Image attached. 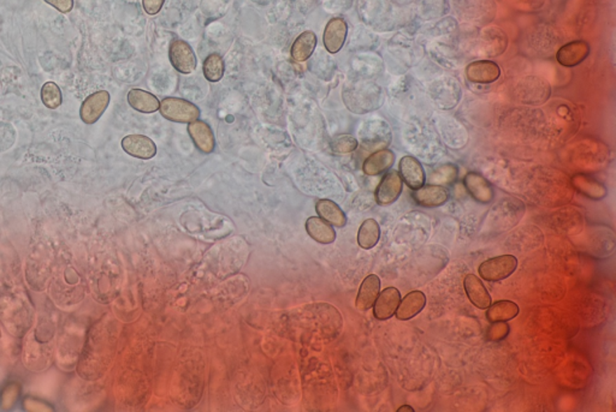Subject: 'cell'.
<instances>
[{
  "mask_svg": "<svg viewBox=\"0 0 616 412\" xmlns=\"http://www.w3.org/2000/svg\"><path fill=\"white\" fill-rule=\"evenodd\" d=\"M159 112L170 122L189 124L200 118V109L198 106L181 97H165L161 101Z\"/></svg>",
  "mask_w": 616,
  "mask_h": 412,
  "instance_id": "cell-1",
  "label": "cell"
},
{
  "mask_svg": "<svg viewBox=\"0 0 616 412\" xmlns=\"http://www.w3.org/2000/svg\"><path fill=\"white\" fill-rule=\"evenodd\" d=\"M518 267V259L513 255H502L484 261L479 266L481 279L488 282H497L504 280L514 273Z\"/></svg>",
  "mask_w": 616,
  "mask_h": 412,
  "instance_id": "cell-2",
  "label": "cell"
},
{
  "mask_svg": "<svg viewBox=\"0 0 616 412\" xmlns=\"http://www.w3.org/2000/svg\"><path fill=\"white\" fill-rule=\"evenodd\" d=\"M170 63L180 74L189 75L198 67L195 52L188 42L182 39H175L169 47Z\"/></svg>",
  "mask_w": 616,
  "mask_h": 412,
  "instance_id": "cell-3",
  "label": "cell"
},
{
  "mask_svg": "<svg viewBox=\"0 0 616 412\" xmlns=\"http://www.w3.org/2000/svg\"><path fill=\"white\" fill-rule=\"evenodd\" d=\"M110 92L107 90H98L86 97L81 104L80 118L87 125H92L102 118L110 105Z\"/></svg>",
  "mask_w": 616,
  "mask_h": 412,
  "instance_id": "cell-4",
  "label": "cell"
},
{
  "mask_svg": "<svg viewBox=\"0 0 616 412\" xmlns=\"http://www.w3.org/2000/svg\"><path fill=\"white\" fill-rule=\"evenodd\" d=\"M348 35V25L342 17H335L326 25L323 34V41L326 50L331 55H336L344 46Z\"/></svg>",
  "mask_w": 616,
  "mask_h": 412,
  "instance_id": "cell-5",
  "label": "cell"
},
{
  "mask_svg": "<svg viewBox=\"0 0 616 412\" xmlns=\"http://www.w3.org/2000/svg\"><path fill=\"white\" fill-rule=\"evenodd\" d=\"M403 188V181H402L400 173L397 171H390L387 173L383 179L380 181V185L377 186L376 190V201L380 206H389L397 198H400Z\"/></svg>",
  "mask_w": 616,
  "mask_h": 412,
  "instance_id": "cell-6",
  "label": "cell"
},
{
  "mask_svg": "<svg viewBox=\"0 0 616 412\" xmlns=\"http://www.w3.org/2000/svg\"><path fill=\"white\" fill-rule=\"evenodd\" d=\"M519 101L528 104H543L550 97V85L537 77H528L518 85Z\"/></svg>",
  "mask_w": 616,
  "mask_h": 412,
  "instance_id": "cell-7",
  "label": "cell"
},
{
  "mask_svg": "<svg viewBox=\"0 0 616 412\" xmlns=\"http://www.w3.org/2000/svg\"><path fill=\"white\" fill-rule=\"evenodd\" d=\"M123 151L141 160H149L156 154V143L145 135H128L122 139Z\"/></svg>",
  "mask_w": 616,
  "mask_h": 412,
  "instance_id": "cell-8",
  "label": "cell"
},
{
  "mask_svg": "<svg viewBox=\"0 0 616 412\" xmlns=\"http://www.w3.org/2000/svg\"><path fill=\"white\" fill-rule=\"evenodd\" d=\"M501 76V69L491 60H476L466 67V77L472 83H494Z\"/></svg>",
  "mask_w": 616,
  "mask_h": 412,
  "instance_id": "cell-9",
  "label": "cell"
},
{
  "mask_svg": "<svg viewBox=\"0 0 616 412\" xmlns=\"http://www.w3.org/2000/svg\"><path fill=\"white\" fill-rule=\"evenodd\" d=\"M590 55V45L582 40L568 42L557 50L556 59L562 67H573L582 64Z\"/></svg>",
  "mask_w": 616,
  "mask_h": 412,
  "instance_id": "cell-10",
  "label": "cell"
},
{
  "mask_svg": "<svg viewBox=\"0 0 616 412\" xmlns=\"http://www.w3.org/2000/svg\"><path fill=\"white\" fill-rule=\"evenodd\" d=\"M401 302V294L396 287H387L382 291L373 304V315L380 321L393 317Z\"/></svg>",
  "mask_w": 616,
  "mask_h": 412,
  "instance_id": "cell-11",
  "label": "cell"
},
{
  "mask_svg": "<svg viewBox=\"0 0 616 412\" xmlns=\"http://www.w3.org/2000/svg\"><path fill=\"white\" fill-rule=\"evenodd\" d=\"M400 176L408 188L417 190L427 181V174L422 165L414 156H403L400 161Z\"/></svg>",
  "mask_w": 616,
  "mask_h": 412,
  "instance_id": "cell-12",
  "label": "cell"
},
{
  "mask_svg": "<svg viewBox=\"0 0 616 412\" xmlns=\"http://www.w3.org/2000/svg\"><path fill=\"white\" fill-rule=\"evenodd\" d=\"M188 134L190 139L195 144V147L203 154H210L215 151V134L212 131L211 126L203 121H194L188 124Z\"/></svg>",
  "mask_w": 616,
  "mask_h": 412,
  "instance_id": "cell-13",
  "label": "cell"
},
{
  "mask_svg": "<svg viewBox=\"0 0 616 412\" xmlns=\"http://www.w3.org/2000/svg\"><path fill=\"white\" fill-rule=\"evenodd\" d=\"M449 198V193L442 185H422L414 190L413 200L417 205L427 208L443 206Z\"/></svg>",
  "mask_w": 616,
  "mask_h": 412,
  "instance_id": "cell-14",
  "label": "cell"
},
{
  "mask_svg": "<svg viewBox=\"0 0 616 412\" xmlns=\"http://www.w3.org/2000/svg\"><path fill=\"white\" fill-rule=\"evenodd\" d=\"M464 186L476 201L488 205L494 200V189L489 181L479 173L469 172L464 179Z\"/></svg>",
  "mask_w": 616,
  "mask_h": 412,
  "instance_id": "cell-15",
  "label": "cell"
},
{
  "mask_svg": "<svg viewBox=\"0 0 616 412\" xmlns=\"http://www.w3.org/2000/svg\"><path fill=\"white\" fill-rule=\"evenodd\" d=\"M395 164V154L390 149H380L363 161V171L366 176H380Z\"/></svg>",
  "mask_w": 616,
  "mask_h": 412,
  "instance_id": "cell-16",
  "label": "cell"
},
{
  "mask_svg": "<svg viewBox=\"0 0 616 412\" xmlns=\"http://www.w3.org/2000/svg\"><path fill=\"white\" fill-rule=\"evenodd\" d=\"M464 291L469 301L478 309H488L491 304V296L486 289L484 284L474 274H469L464 277Z\"/></svg>",
  "mask_w": 616,
  "mask_h": 412,
  "instance_id": "cell-17",
  "label": "cell"
},
{
  "mask_svg": "<svg viewBox=\"0 0 616 412\" xmlns=\"http://www.w3.org/2000/svg\"><path fill=\"white\" fill-rule=\"evenodd\" d=\"M427 305V296L422 291H413L401 299L396 309V319L407 321L413 319Z\"/></svg>",
  "mask_w": 616,
  "mask_h": 412,
  "instance_id": "cell-18",
  "label": "cell"
},
{
  "mask_svg": "<svg viewBox=\"0 0 616 412\" xmlns=\"http://www.w3.org/2000/svg\"><path fill=\"white\" fill-rule=\"evenodd\" d=\"M380 280L376 274H371L365 277L363 284L360 286L359 294L356 297V309L360 311H368L373 307L377 297L380 294Z\"/></svg>",
  "mask_w": 616,
  "mask_h": 412,
  "instance_id": "cell-19",
  "label": "cell"
},
{
  "mask_svg": "<svg viewBox=\"0 0 616 412\" xmlns=\"http://www.w3.org/2000/svg\"><path fill=\"white\" fill-rule=\"evenodd\" d=\"M317 43V35L313 33L312 30H306L304 33L300 34L294 43L291 45V58L297 63H304L312 57Z\"/></svg>",
  "mask_w": 616,
  "mask_h": 412,
  "instance_id": "cell-20",
  "label": "cell"
},
{
  "mask_svg": "<svg viewBox=\"0 0 616 412\" xmlns=\"http://www.w3.org/2000/svg\"><path fill=\"white\" fill-rule=\"evenodd\" d=\"M127 100L131 109L141 114H154L156 111H159V105H161L156 95L140 88L130 89L128 92Z\"/></svg>",
  "mask_w": 616,
  "mask_h": 412,
  "instance_id": "cell-21",
  "label": "cell"
},
{
  "mask_svg": "<svg viewBox=\"0 0 616 412\" xmlns=\"http://www.w3.org/2000/svg\"><path fill=\"white\" fill-rule=\"evenodd\" d=\"M306 231L308 235L318 243L331 244L336 240L334 227L321 217L308 218L306 221Z\"/></svg>",
  "mask_w": 616,
  "mask_h": 412,
  "instance_id": "cell-22",
  "label": "cell"
},
{
  "mask_svg": "<svg viewBox=\"0 0 616 412\" xmlns=\"http://www.w3.org/2000/svg\"><path fill=\"white\" fill-rule=\"evenodd\" d=\"M572 184L579 193L591 200H602L607 196L608 190L601 181L594 177L587 174H575L572 178Z\"/></svg>",
  "mask_w": 616,
  "mask_h": 412,
  "instance_id": "cell-23",
  "label": "cell"
},
{
  "mask_svg": "<svg viewBox=\"0 0 616 412\" xmlns=\"http://www.w3.org/2000/svg\"><path fill=\"white\" fill-rule=\"evenodd\" d=\"M316 210L318 215L321 219H324L326 221L336 227H344L347 224V217L344 212L341 210V207L337 203H335L331 200H319L316 205Z\"/></svg>",
  "mask_w": 616,
  "mask_h": 412,
  "instance_id": "cell-24",
  "label": "cell"
},
{
  "mask_svg": "<svg viewBox=\"0 0 616 412\" xmlns=\"http://www.w3.org/2000/svg\"><path fill=\"white\" fill-rule=\"evenodd\" d=\"M519 314L518 304L511 301H498L490 304L486 311V317L490 322H507L516 317Z\"/></svg>",
  "mask_w": 616,
  "mask_h": 412,
  "instance_id": "cell-25",
  "label": "cell"
},
{
  "mask_svg": "<svg viewBox=\"0 0 616 412\" xmlns=\"http://www.w3.org/2000/svg\"><path fill=\"white\" fill-rule=\"evenodd\" d=\"M380 238V224L375 219H368L360 226L358 233V243L363 249L375 248Z\"/></svg>",
  "mask_w": 616,
  "mask_h": 412,
  "instance_id": "cell-26",
  "label": "cell"
},
{
  "mask_svg": "<svg viewBox=\"0 0 616 412\" xmlns=\"http://www.w3.org/2000/svg\"><path fill=\"white\" fill-rule=\"evenodd\" d=\"M203 76L212 83L220 82L223 78L225 71V63L220 53H211L207 55L203 65Z\"/></svg>",
  "mask_w": 616,
  "mask_h": 412,
  "instance_id": "cell-27",
  "label": "cell"
},
{
  "mask_svg": "<svg viewBox=\"0 0 616 412\" xmlns=\"http://www.w3.org/2000/svg\"><path fill=\"white\" fill-rule=\"evenodd\" d=\"M40 97H41L43 106L48 109H57L63 102L62 90L58 87V84L52 82V81L43 83L41 92H40Z\"/></svg>",
  "mask_w": 616,
  "mask_h": 412,
  "instance_id": "cell-28",
  "label": "cell"
},
{
  "mask_svg": "<svg viewBox=\"0 0 616 412\" xmlns=\"http://www.w3.org/2000/svg\"><path fill=\"white\" fill-rule=\"evenodd\" d=\"M358 141L351 135H341L331 142V149L337 154H348L358 148Z\"/></svg>",
  "mask_w": 616,
  "mask_h": 412,
  "instance_id": "cell-29",
  "label": "cell"
},
{
  "mask_svg": "<svg viewBox=\"0 0 616 412\" xmlns=\"http://www.w3.org/2000/svg\"><path fill=\"white\" fill-rule=\"evenodd\" d=\"M20 392H21V388L18 387V385H9L6 387L0 395L1 406L4 408H13V404L18 400Z\"/></svg>",
  "mask_w": 616,
  "mask_h": 412,
  "instance_id": "cell-30",
  "label": "cell"
},
{
  "mask_svg": "<svg viewBox=\"0 0 616 412\" xmlns=\"http://www.w3.org/2000/svg\"><path fill=\"white\" fill-rule=\"evenodd\" d=\"M493 326L490 327L488 332V338L490 341H498L504 339L508 333H509V327L506 322H493Z\"/></svg>",
  "mask_w": 616,
  "mask_h": 412,
  "instance_id": "cell-31",
  "label": "cell"
},
{
  "mask_svg": "<svg viewBox=\"0 0 616 412\" xmlns=\"http://www.w3.org/2000/svg\"><path fill=\"white\" fill-rule=\"evenodd\" d=\"M43 1L62 13H70L74 8V0H43Z\"/></svg>",
  "mask_w": 616,
  "mask_h": 412,
  "instance_id": "cell-32",
  "label": "cell"
},
{
  "mask_svg": "<svg viewBox=\"0 0 616 412\" xmlns=\"http://www.w3.org/2000/svg\"><path fill=\"white\" fill-rule=\"evenodd\" d=\"M165 0H142V6L146 13L149 16H154L156 13H159L163 6H164Z\"/></svg>",
  "mask_w": 616,
  "mask_h": 412,
  "instance_id": "cell-33",
  "label": "cell"
},
{
  "mask_svg": "<svg viewBox=\"0 0 616 412\" xmlns=\"http://www.w3.org/2000/svg\"><path fill=\"white\" fill-rule=\"evenodd\" d=\"M397 411H399V412H406V411L414 412V408H412V406H410V405H403V406H401V408H399V410H397Z\"/></svg>",
  "mask_w": 616,
  "mask_h": 412,
  "instance_id": "cell-34",
  "label": "cell"
}]
</instances>
